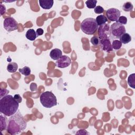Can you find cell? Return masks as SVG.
I'll return each instance as SVG.
<instances>
[{
    "instance_id": "1",
    "label": "cell",
    "mask_w": 135,
    "mask_h": 135,
    "mask_svg": "<svg viewBox=\"0 0 135 135\" xmlns=\"http://www.w3.org/2000/svg\"><path fill=\"white\" fill-rule=\"evenodd\" d=\"M26 127V122L20 111L18 110L9 118L6 130L11 134H17L23 131Z\"/></svg>"
},
{
    "instance_id": "2",
    "label": "cell",
    "mask_w": 135,
    "mask_h": 135,
    "mask_svg": "<svg viewBox=\"0 0 135 135\" xmlns=\"http://www.w3.org/2000/svg\"><path fill=\"white\" fill-rule=\"evenodd\" d=\"M19 107L17 102L11 95H6L0 99V111L3 114L11 117L15 114Z\"/></svg>"
},
{
    "instance_id": "3",
    "label": "cell",
    "mask_w": 135,
    "mask_h": 135,
    "mask_svg": "<svg viewBox=\"0 0 135 135\" xmlns=\"http://www.w3.org/2000/svg\"><path fill=\"white\" fill-rule=\"evenodd\" d=\"M99 26L93 18L84 19L81 24V28L83 33L87 35H93L98 29Z\"/></svg>"
},
{
    "instance_id": "4",
    "label": "cell",
    "mask_w": 135,
    "mask_h": 135,
    "mask_svg": "<svg viewBox=\"0 0 135 135\" xmlns=\"http://www.w3.org/2000/svg\"><path fill=\"white\" fill-rule=\"evenodd\" d=\"M41 104L45 108H51L57 104V100L55 95L51 91H45L40 97Z\"/></svg>"
},
{
    "instance_id": "5",
    "label": "cell",
    "mask_w": 135,
    "mask_h": 135,
    "mask_svg": "<svg viewBox=\"0 0 135 135\" xmlns=\"http://www.w3.org/2000/svg\"><path fill=\"white\" fill-rule=\"evenodd\" d=\"M98 36L100 39L112 38L111 26L108 24H104L98 27Z\"/></svg>"
},
{
    "instance_id": "6",
    "label": "cell",
    "mask_w": 135,
    "mask_h": 135,
    "mask_svg": "<svg viewBox=\"0 0 135 135\" xmlns=\"http://www.w3.org/2000/svg\"><path fill=\"white\" fill-rule=\"evenodd\" d=\"M111 34L113 37L119 38L123 34L126 33V28L123 25L115 22L111 26Z\"/></svg>"
},
{
    "instance_id": "7",
    "label": "cell",
    "mask_w": 135,
    "mask_h": 135,
    "mask_svg": "<svg viewBox=\"0 0 135 135\" xmlns=\"http://www.w3.org/2000/svg\"><path fill=\"white\" fill-rule=\"evenodd\" d=\"M3 26L4 28L8 32L15 31L18 28L17 22L12 17H8L4 19Z\"/></svg>"
},
{
    "instance_id": "8",
    "label": "cell",
    "mask_w": 135,
    "mask_h": 135,
    "mask_svg": "<svg viewBox=\"0 0 135 135\" xmlns=\"http://www.w3.org/2000/svg\"><path fill=\"white\" fill-rule=\"evenodd\" d=\"M120 11L115 8H111L106 11V17L110 21H117L120 16Z\"/></svg>"
},
{
    "instance_id": "9",
    "label": "cell",
    "mask_w": 135,
    "mask_h": 135,
    "mask_svg": "<svg viewBox=\"0 0 135 135\" xmlns=\"http://www.w3.org/2000/svg\"><path fill=\"white\" fill-rule=\"evenodd\" d=\"M56 65L60 68H65L69 66L71 63L70 58L66 55H62L56 61Z\"/></svg>"
},
{
    "instance_id": "10",
    "label": "cell",
    "mask_w": 135,
    "mask_h": 135,
    "mask_svg": "<svg viewBox=\"0 0 135 135\" xmlns=\"http://www.w3.org/2000/svg\"><path fill=\"white\" fill-rule=\"evenodd\" d=\"M100 45L101 49L105 52L109 53L113 50L110 39H100Z\"/></svg>"
},
{
    "instance_id": "11",
    "label": "cell",
    "mask_w": 135,
    "mask_h": 135,
    "mask_svg": "<svg viewBox=\"0 0 135 135\" xmlns=\"http://www.w3.org/2000/svg\"><path fill=\"white\" fill-rule=\"evenodd\" d=\"M62 56V52L59 49H54L50 53V56L54 60H57Z\"/></svg>"
},
{
    "instance_id": "12",
    "label": "cell",
    "mask_w": 135,
    "mask_h": 135,
    "mask_svg": "<svg viewBox=\"0 0 135 135\" xmlns=\"http://www.w3.org/2000/svg\"><path fill=\"white\" fill-rule=\"evenodd\" d=\"M54 1L53 0H40L39 4L40 6L44 9H50L53 5Z\"/></svg>"
},
{
    "instance_id": "13",
    "label": "cell",
    "mask_w": 135,
    "mask_h": 135,
    "mask_svg": "<svg viewBox=\"0 0 135 135\" xmlns=\"http://www.w3.org/2000/svg\"><path fill=\"white\" fill-rule=\"evenodd\" d=\"M25 36L27 38V39H28V40L33 41L36 39L37 37V35L34 30L30 29L27 30V31L26 32L25 34Z\"/></svg>"
},
{
    "instance_id": "14",
    "label": "cell",
    "mask_w": 135,
    "mask_h": 135,
    "mask_svg": "<svg viewBox=\"0 0 135 135\" xmlns=\"http://www.w3.org/2000/svg\"><path fill=\"white\" fill-rule=\"evenodd\" d=\"M120 41L122 43V44H126L129 43L131 41V36L130 35L127 33H125L123 34L120 37Z\"/></svg>"
},
{
    "instance_id": "15",
    "label": "cell",
    "mask_w": 135,
    "mask_h": 135,
    "mask_svg": "<svg viewBox=\"0 0 135 135\" xmlns=\"http://www.w3.org/2000/svg\"><path fill=\"white\" fill-rule=\"evenodd\" d=\"M95 21L98 25V26H101L105 24L108 21V19L106 16L103 15H100L98 16L95 19Z\"/></svg>"
},
{
    "instance_id": "16",
    "label": "cell",
    "mask_w": 135,
    "mask_h": 135,
    "mask_svg": "<svg viewBox=\"0 0 135 135\" xmlns=\"http://www.w3.org/2000/svg\"><path fill=\"white\" fill-rule=\"evenodd\" d=\"M7 118L6 115H3V114L2 113L1 114V131H2L3 130H5L7 129Z\"/></svg>"
},
{
    "instance_id": "17",
    "label": "cell",
    "mask_w": 135,
    "mask_h": 135,
    "mask_svg": "<svg viewBox=\"0 0 135 135\" xmlns=\"http://www.w3.org/2000/svg\"><path fill=\"white\" fill-rule=\"evenodd\" d=\"M18 68V65L15 62L9 63L7 66V70L10 73L15 72Z\"/></svg>"
},
{
    "instance_id": "18",
    "label": "cell",
    "mask_w": 135,
    "mask_h": 135,
    "mask_svg": "<svg viewBox=\"0 0 135 135\" xmlns=\"http://www.w3.org/2000/svg\"><path fill=\"white\" fill-rule=\"evenodd\" d=\"M128 83L129 85L133 88H135V73L131 74L128 78Z\"/></svg>"
},
{
    "instance_id": "19",
    "label": "cell",
    "mask_w": 135,
    "mask_h": 135,
    "mask_svg": "<svg viewBox=\"0 0 135 135\" xmlns=\"http://www.w3.org/2000/svg\"><path fill=\"white\" fill-rule=\"evenodd\" d=\"M19 72L25 76H27L31 74V69L28 66H24L22 69H19Z\"/></svg>"
},
{
    "instance_id": "20",
    "label": "cell",
    "mask_w": 135,
    "mask_h": 135,
    "mask_svg": "<svg viewBox=\"0 0 135 135\" xmlns=\"http://www.w3.org/2000/svg\"><path fill=\"white\" fill-rule=\"evenodd\" d=\"M133 6L132 3L130 2H127L124 3L122 6V9L126 12H129L131 11L133 9Z\"/></svg>"
},
{
    "instance_id": "21",
    "label": "cell",
    "mask_w": 135,
    "mask_h": 135,
    "mask_svg": "<svg viewBox=\"0 0 135 135\" xmlns=\"http://www.w3.org/2000/svg\"><path fill=\"white\" fill-rule=\"evenodd\" d=\"M112 46L113 49L115 50H119L122 46V43L119 40H115L112 41Z\"/></svg>"
},
{
    "instance_id": "22",
    "label": "cell",
    "mask_w": 135,
    "mask_h": 135,
    "mask_svg": "<svg viewBox=\"0 0 135 135\" xmlns=\"http://www.w3.org/2000/svg\"><path fill=\"white\" fill-rule=\"evenodd\" d=\"M97 1L96 0H88L85 2L86 7L89 8H94L96 7Z\"/></svg>"
},
{
    "instance_id": "23",
    "label": "cell",
    "mask_w": 135,
    "mask_h": 135,
    "mask_svg": "<svg viewBox=\"0 0 135 135\" xmlns=\"http://www.w3.org/2000/svg\"><path fill=\"white\" fill-rule=\"evenodd\" d=\"M91 43L92 44V45H94V46H98L100 44V39L99 37L97 36H93L90 40Z\"/></svg>"
},
{
    "instance_id": "24",
    "label": "cell",
    "mask_w": 135,
    "mask_h": 135,
    "mask_svg": "<svg viewBox=\"0 0 135 135\" xmlns=\"http://www.w3.org/2000/svg\"><path fill=\"white\" fill-rule=\"evenodd\" d=\"M116 22H118L122 25H125L127 23V18L124 16H121L119 17V18H118V21Z\"/></svg>"
},
{
    "instance_id": "25",
    "label": "cell",
    "mask_w": 135,
    "mask_h": 135,
    "mask_svg": "<svg viewBox=\"0 0 135 135\" xmlns=\"http://www.w3.org/2000/svg\"><path fill=\"white\" fill-rule=\"evenodd\" d=\"M94 11L96 14H101L104 12V8L101 6H97L94 8Z\"/></svg>"
},
{
    "instance_id": "26",
    "label": "cell",
    "mask_w": 135,
    "mask_h": 135,
    "mask_svg": "<svg viewBox=\"0 0 135 135\" xmlns=\"http://www.w3.org/2000/svg\"><path fill=\"white\" fill-rule=\"evenodd\" d=\"M14 99H15L17 102H18L19 103L22 102V97H21V95H20L19 94H15L14 96Z\"/></svg>"
},
{
    "instance_id": "27",
    "label": "cell",
    "mask_w": 135,
    "mask_h": 135,
    "mask_svg": "<svg viewBox=\"0 0 135 135\" xmlns=\"http://www.w3.org/2000/svg\"><path fill=\"white\" fill-rule=\"evenodd\" d=\"M76 134H90L88 132H87L85 130H84V129H81V130H79L76 133Z\"/></svg>"
},
{
    "instance_id": "28",
    "label": "cell",
    "mask_w": 135,
    "mask_h": 135,
    "mask_svg": "<svg viewBox=\"0 0 135 135\" xmlns=\"http://www.w3.org/2000/svg\"><path fill=\"white\" fill-rule=\"evenodd\" d=\"M44 33V31L42 28H37L36 30V35H37V36H40V35H43Z\"/></svg>"
}]
</instances>
